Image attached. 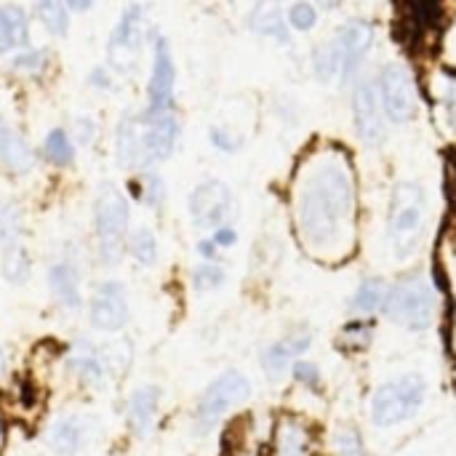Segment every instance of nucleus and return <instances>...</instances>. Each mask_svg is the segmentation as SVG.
I'll list each match as a JSON object with an SVG mask.
<instances>
[{"label": "nucleus", "instance_id": "f257e3e1", "mask_svg": "<svg viewBox=\"0 0 456 456\" xmlns=\"http://www.w3.org/2000/svg\"><path fill=\"white\" fill-rule=\"evenodd\" d=\"M289 230L310 262L342 267L361 248V176L355 155L337 139L310 142L286 179Z\"/></svg>", "mask_w": 456, "mask_h": 456}, {"label": "nucleus", "instance_id": "f03ea898", "mask_svg": "<svg viewBox=\"0 0 456 456\" xmlns=\"http://www.w3.org/2000/svg\"><path fill=\"white\" fill-rule=\"evenodd\" d=\"M134 227V203L120 182L104 179L91 195L88 259L99 270H115L126 262V235Z\"/></svg>", "mask_w": 456, "mask_h": 456}, {"label": "nucleus", "instance_id": "7ed1b4c3", "mask_svg": "<svg viewBox=\"0 0 456 456\" xmlns=\"http://www.w3.org/2000/svg\"><path fill=\"white\" fill-rule=\"evenodd\" d=\"M430 230V195L417 179H398L387 195L385 243L395 265H411Z\"/></svg>", "mask_w": 456, "mask_h": 456}, {"label": "nucleus", "instance_id": "20e7f679", "mask_svg": "<svg viewBox=\"0 0 456 456\" xmlns=\"http://www.w3.org/2000/svg\"><path fill=\"white\" fill-rule=\"evenodd\" d=\"M155 32V24L150 19V5L142 0H131L120 8L115 24L107 32L104 40V64L120 77H136L144 51L150 48V37Z\"/></svg>", "mask_w": 456, "mask_h": 456}, {"label": "nucleus", "instance_id": "39448f33", "mask_svg": "<svg viewBox=\"0 0 456 456\" xmlns=\"http://www.w3.org/2000/svg\"><path fill=\"white\" fill-rule=\"evenodd\" d=\"M430 385L419 371H406L385 379L369 395V422L377 430H395L422 414L428 406Z\"/></svg>", "mask_w": 456, "mask_h": 456}, {"label": "nucleus", "instance_id": "423d86ee", "mask_svg": "<svg viewBox=\"0 0 456 456\" xmlns=\"http://www.w3.org/2000/svg\"><path fill=\"white\" fill-rule=\"evenodd\" d=\"M382 315L403 331H411V334L430 331L438 318L436 281L419 270L401 275L395 283H390Z\"/></svg>", "mask_w": 456, "mask_h": 456}, {"label": "nucleus", "instance_id": "0eeeda50", "mask_svg": "<svg viewBox=\"0 0 456 456\" xmlns=\"http://www.w3.org/2000/svg\"><path fill=\"white\" fill-rule=\"evenodd\" d=\"M86 262H91L88 243L77 240H64L45 262V291L64 318H77L86 310Z\"/></svg>", "mask_w": 456, "mask_h": 456}, {"label": "nucleus", "instance_id": "6e6552de", "mask_svg": "<svg viewBox=\"0 0 456 456\" xmlns=\"http://www.w3.org/2000/svg\"><path fill=\"white\" fill-rule=\"evenodd\" d=\"M251 395H254V385L240 369H224L222 374H216L195 401V409L190 417L195 436L200 438L211 436L232 411L246 406Z\"/></svg>", "mask_w": 456, "mask_h": 456}, {"label": "nucleus", "instance_id": "1a4fd4ad", "mask_svg": "<svg viewBox=\"0 0 456 456\" xmlns=\"http://www.w3.org/2000/svg\"><path fill=\"white\" fill-rule=\"evenodd\" d=\"M184 214L190 227H195L198 232H211L219 224L238 222L240 203L230 182L219 176H203L187 190Z\"/></svg>", "mask_w": 456, "mask_h": 456}, {"label": "nucleus", "instance_id": "9d476101", "mask_svg": "<svg viewBox=\"0 0 456 456\" xmlns=\"http://www.w3.org/2000/svg\"><path fill=\"white\" fill-rule=\"evenodd\" d=\"M377 91L390 126H411L422 107V86L414 69L403 61H387L377 72Z\"/></svg>", "mask_w": 456, "mask_h": 456}, {"label": "nucleus", "instance_id": "9b49d317", "mask_svg": "<svg viewBox=\"0 0 456 456\" xmlns=\"http://www.w3.org/2000/svg\"><path fill=\"white\" fill-rule=\"evenodd\" d=\"M86 321L99 337L123 334L131 323V294L126 281L104 275L96 278L86 294Z\"/></svg>", "mask_w": 456, "mask_h": 456}, {"label": "nucleus", "instance_id": "f8f14e48", "mask_svg": "<svg viewBox=\"0 0 456 456\" xmlns=\"http://www.w3.org/2000/svg\"><path fill=\"white\" fill-rule=\"evenodd\" d=\"M150 67L144 80V107L150 110H174L176 104V88H179V69L171 37L155 27L150 37Z\"/></svg>", "mask_w": 456, "mask_h": 456}, {"label": "nucleus", "instance_id": "ddd939ff", "mask_svg": "<svg viewBox=\"0 0 456 456\" xmlns=\"http://www.w3.org/2000/svg\"><path fill=\"white\" fill-rule=\"evenodd\" d=\"M142 115V139L150 168H163L176 158L184 144V118L179 107L174 110H150L139 107Z\"/></svg>", "mask_w": 456, "mask_h": 456}, {"label": "nucleus", "instance_id": "4468645a", "mask_svg": "<svg viewBox=\"0 0 456 456\" xmlns=\"http://www.w3.org/2000/svg\"><path fill=\"white\" fill-rule=\"evenodd\" d=\"M56 366L83 393H99L112 382L102 358V347L94 337H75L72 342H67L59 350Z\"/></svg>", "mask_w": 456, "mask_h": 456}, {"label": "nucleus", "instance_id": "2eb2a0df", "mask_svg": "<svg viewBox=\"0 0 456 456\" xmlns=\"http://www.w3.org/2000/svg\"><path fill=\"white\" fill-rule=\"evenodd\" d=\"M37 142L27 134V128L0 110V174L8 182H27L40 171Z\"/></svg>", "mask_w": 456, "mask_h": 456}, {"label": "nucleus", "instance_id": "dca6fc26", "mask_svg": "<svg viewBox=\"0 0 456 456\" xmlns=\"http://www.w3.org/2000/svg\"><path fill=\"white\" fill-rule=\"evenodd\" d=\"M350 112H353V128L358 142L366 150H379L387 142V118L379 102V91H377V80L371 75H361L353 86H350Z\"/></svg>", "mask_w": 456, "mask_h": 456}, {"label": "nucleus", "instance_id": "f3484780", "mask_svg": "<svg viewBox=\"0 0 456 456\" xmlns=\"http://www.w3.org/2000/svg\"><path fill=\"white\" fill-rule=\"evenodd\" d=\"M99 436V419L91 411L64 409L45 422L43 441L53 456H80Z\"/></svg>", "mask_w": 456, "mask_h": 456}, {"label": "nucleus", "instance_id": "a211bd4d", "mask_svg": "<svg viewBox=\"0 0 456 456\" xmlns=\"http://www.w3.org/2000/svg\"><path fill=\"white\" fill-rule=\"evenodd\" d=\"M123 425L134 441H150L163 425V390L160 385L142 382L123 398Z\"/></svg>", "mask_w": 456, "mask_h": 456}, {"label": "nucleus", "instance_id": "6ab92c4d", "mask_svg": "<svg viewBox=\"0 0 456 456\" xmlns=\"http://www.w3.org/2000/svg\"><path fill=\"white\" fill-rule=\"evenodd\" d=\"M110 155H112V163L126 176L150 168L147 152H144V139H142V115H139V107L123 110L115 118L112 131H110Z\"/></svg>", "mask_w": 456, "mask_h": 456}, {"label": "nucleus", "instance_id": "aec40b11", "mask_svg": "<svg viewBox=\"0 0 456 456\" xmlns=\"http://www.w3.org/2000/svg\"><path fill=\"white\" fill-rule=\"evenodd\" d=\"M267 456H321V444L313 422L294 411L278 414L270 430Z\"/></svg>", "mask_w": 456, "mask_h": 456}, {"label": "nucleus", "instance_id": "412c9836", "mask_svg": "<svg viewBox=\"0 0 456 456\" xmlns=\"http://www.w3.org/2000/svg\"><path fill=\"white\" fill-rule=\"evenodd\" d=\"M334 43L342 53V69H345V86H353L361 72H363V64L374 48V40H377V27L369 21V19H347L334 35Z\"/></svg>", "mask_w": 456, "mask_h": 456}, {"label": "nucleus", "instance_id": "4be33fe9", "mask_svg": "<svg viewBox=\"0 0 456 456\" xmlns=\"http://www.w3.org/2000/svg\"><path fill=\"white\" fill-rule=\"evenodd\" d=\"M5 77L21 86H40L56 72V51L48 43H29L0 59Z\"/></svg>", "mask_w": 456, "mask_h": 456}, {"label": "nucleus", "instance_id": "5701e85b", "mask_svg": "<svg viewBox=\"0 0 456 456\" xmlns=\"http://www.w3.org/2000/svg\"><path fill=\"white\" fill-rule=\"evenodd\" d=\"M425 94L430 99L438 134L456 144V72L436 64L425 77Z\"/></svg>", "mask_w": 456, "mask_h": 456}, {"label": "nucleus", "instance_id": "b1692460", "mask_svg": "<svg viewBox=\"0 0 456 456\" xmlns=\"http://www.w3.org/2000/svg\"><path fill=\"white\" fill-rule=\"evenodd\" d=\"M310 347H313V331H307V329H294V331H289V334L273 339V342L262 350L259 366H262V371H265V377H267L270 382H281L283 377H289L294 361L305 358V355L310 353Z\"/></svg>", "mask_w": 456, "mask_h": 456}, {"label": "nucleus", "instance_id": "393cba45", "mask_svg": "<svg viewBox=\"0 0 456 456\" xmlns=\"http://www.w3.org/2000/svg\"><path fill=\"white\" fill-rule=\"evenodd\" d=\"M123 190L131 198L134 208H142L150 216L166 214L171 203V184L163 168H144L139 174H128L123 182Z\"/></svg>", "mask_w": 456, "mask_h": 456}, {"label": "nucleus", "instance_id": "a878e982", "mask_svg": "<svg viewBox=\"0 0 456 456\" xmlns=\"http://www.w3.org/2000/svg\"><path fill=\"white\" fill-rule=\"evenodd\" d=\"M37 155H40V166L48 168L51 174H72L83 152L75 144L67 123H53L43 131L37 142Z\"/></svg>", "mask_w": 456, "mask_h": 456}, {"label": "nucleus", "instance_id": "bb28decb", "mask_svg": "<svg viewBox=\"0 0 456 456\" xmlns=\"http://www.w3.org/2000/svg\"><path fill=\"white\" fill-rule=\"evenodd\" d=\"M246 27L251 35L270 40L275 45L294 43V32L286 21V8L281 5V0H256L246 16Z\"/></svg>", "mask_w": 456, "mask_h": 456}, {"label": "nucleus", "instance_id": "cd10ccee", "mask_svg": "<svg viewBox=\"0 0 456 456\" xmlns=\"http://www.w3.org/2000/svg\"><path fill=\"white\" fill-rule=\"evenodd\" d=\"M126 262L134 270L152 273L163 262V243L158 230L150 222H134V227L126 235Z\"/></svg>", "mask_w": 456, "mask_h": 456}, {"label": "nucleus", "instance_id": "c85d7f7f", "mask_svg": "<svg viewBox=\"0 0 456 456\" xmlns=\"http://www.w3.org/2000/svg\"><path fill=\"white\" fill-rule=\"evenodd\" d=\"M32 24L27 5L13 0L0 3V59L32 43Z\"/></svg>", "mask_w": 456, "mask_h": 456}, {"label": "nucleus", "instance_id": "c756f323", "mask_svg": "<svg viewBox=\"0 0 456 456\" xmlns=\"http://www.w3.org/2000/svg\"><path fill=\"white\" fill-rule=\"evenodd\" d=\"M35 270H37V259H35L29 240L0 248V281L5 286H11V289L29 286L35 278Z\"/></svg>", "mask_w": 456, "mask_h": 456}, {"label": "nucleus", "instance_id": "7c9ffc66", "mask_svg": "<svg viewBox=\"0 0 456 456\" xmlns=\"http://www.w3.org/2000/svg\"><path fill=\"white\" fill-rule=\"evenodd\" d=\"M390 283L379 275H366L355 286V291L347 299V315L350 318H377L385 310Z\"/></svg>", "mask_w": 456, "mask_h": 456}, {"label": "nucleus", "instance_id": "2f4dec72", "mask_svg": "<svg viewBox=\"0 0 456 456\" xmlns=\"http://www.w3.org/2000/svg\"><path fill=\"white\" fill-rule=\"evenodd\" d=\"M29 16L32 21L51 37V40H64L72 29V11L67 0H29Z\"/></svg>", "mask_w": 456, "mask_h": 456}, {"label": "nucleus", "instance_id": "473e14b6", "mask_svg": "<svg viewBox=\"0 0 456 456\" xmlns=\"http://www.w3.org/2000/svg\"><path fill=\"white\" fill-rule=\"evenodd\" d=\"M227 281H230V267L224 265V259H214V262L195 259L187 267V286L198 297H208V294L222 291L227 286Z\"/></svg>", "mask_w": 456, "mask_h": 456}, {"label": "nucleus", "instance_id": "72a5a7b5", "mask_svg": "<svg viewBox=\"0 0 456 456\" xmlns=\"http://www.w3.org/2000/svg\"><path fill=\"white\" fill-rule=\"evenodd\" d=\"M310 69L313 77L323 86H345V69H342V53L334 43V37L318 43L310 53Z\"/></svg>", "mask_w": 456, "mask_h": 456}, {"label": "nucleus", "instance_id": "f704fd0d", "mask_svg": "<svg viewBox=\"0 0 456 456\" xmlns=\"http://www.w3.org/2000/svg\"><path fill=\"white\" fill-rule=\"evenodd\" d=\"M99 347H102V358H104V366H107L112 382L115 379H123L131 371L134 361H136L134 339L126 337V334H112V337H104L99 342Z\"/></svg>", "mask_w": 456, "mask_h": 456}, {"label": "nucleus", "instance_id": "c9c22d12", "mask_svg": "<svg viewBox=\"0 0 456 456\" xmlns=\"http://www.w3.org/2000/svg\"><path fill=\"white\" fill-rule=\"evenodd\" d=\"M67 128L75 139V144L80 147V152H96L104 144V120L91 112V110H77L69 120Z\"/></svg>", "mask_w": 456, "mask_h": 456}, {"label": "nucleus", "instance_id": "e433bc0d", "mask_svg": "<svg viewBox=\"0 0 456 456\" xmlns=\"http://www.w3.org/2000/svg\"><path fill=\"white\" fill-rule=\"evenodd\" d=\"M27 240V208L16 198H0V248Z\"/></svg>", "mask_w": 456, "mask_h": 456}, {"label": "nucleus", "instance_id": "4c0bfd02", "mask_svg": "<svg viewBox=\"0 0 456 456\" xmlns=\"http://www.w3.org/2000/svg\"><path fill=\"white\" fill-rule=\"evenodd\" d=\"M206 142L208 147L216 152V155H224V158H235L246 150L248 139L240 128L230 126V123H211L206 128Z\"/></svg>", "mask_w": 456, "mask_h": 456}, {"label": "nucleus", "instance_id": "58836bf2", "mask_svg": "<svg viewBox=\"0 0 456 456\" xmlns=\"http://www.w3.org/2000/svg\"><path fill=\"white\" fill-rule=\"evenodd\" d=\"M374 337H377L374 318H350L339 331V347L347 353H363L371 347Z\"/></svg>", "mask_w": 456, "mask_h": 456}, {"label": "nucleus", "instance_id": "ea45409f", "mask_svg": "<svg viewBox=\"0 0 456 456\" xmlns=\"http://www.w3.org/2000/svg\"><path fill=\"white\" fill-rule=\"evenodd\" d=\"M286 21L291 27V32L307 35L318 27L321 21V8L313 0H291L286 8Z\"/></svg>", "mask_w": 456, "mask_h": 456}, {"label": "nucleus", "instance_id": "a19ab883", "mask_svg": "<svg viewBox=\"0 0 456 456\" xmlns=\"http://www.w3.org/2000/svg\"><path fill=\"white\" fill-rule=\"evenodd\" d=\"M436 61L444 69L456 72V11L441 24V29H438V37H436Z\"/></svg>", "mask_w": 456, "mask_h": 456}, {"label": "nucleus", "instance_id": "79ce46f5", "mask_svg": "<svg viewBox=\"0 0 456 456\" xmlns=\"http://www.w3.org/2000/svg\"><path fill=\"white\" fill-rule=\"evenodd\" d=\"M331 446L337 456H366L363 436L355 425H339L331 436Z\"/></svg>", "mask_w": 456, "mask_h": 456}, {"label": "nucleus", "instance_id": "37998d69", "mask_svg": "<svg viewBox=\"0 0 456 456\" xmlns=\"http://www.w3.org/2000/svg\"><path fill=\"white\" fill-rule=\"evenodd\" d=\"M291 382L302 390H310V393H318L321 385H323V371L315 361H307V358H299L294 361L291 371H289Z\"/></svg>", "mask_w": 456, "mask_h": 456}, {"label": "nucleus", "instance_id": "c03bdc74", "mask_svg": "<svg viewBox=\"0 0 456 456\" xmlns=\"http://www.w3.org/2000/svg\"><path fill=\"white\" fill-rule=\"evenodd\" d=\"M118 83H120V77H118L104 61L94 64V67L86 72V88H88L91 94H96V96H110V94H115V91H118Z\"/></svg>", "mask_w": 456, "mask_h": 456}, {"label": "nucleus", "instance_id": "a18cd8bd", "mask_svg": "<svg viewBox=\"0 0 456 456\" xmlns=\"http://www.w3.org/2000/svg\"><path fill=\"white\" fill-rule=\"evenodd\" d=\"M208 235H211V240L219 246V251H222V254L235 251V248H238V243H240V230H238V224H235V222L219 224V227H214Z\"/></svg>", "mask_w": 456, "mask_h": 456}, {"label": "nucleus", "instance_id": "49530a36", "mask_svg": "<svg viewBox=\"0 0 456 456\" xmlns=\"http://www.w3.org/2000/svg\"><path fill=\"white\" fill-rule=\"evenodd\" d=\"M192 254L195 259H203V262H214V259H224V254L219 251V246L211 240L208 232H200L192 243Z\"/></svg>", "mask_w": 456, "mask_h": 456}, {"label": "nucleus", "instance_id": "de8ad7c7", "mask_svg": "<svg viewBox=\"0 0 456 456\" xmlns=\"http://www.w3.org/2000/svg\"><path fill=\"white\" fill-rule=\"evenodd\" d=\"M8 438H11V409H8V401L0 395V456H5Z\"/></svg>", "mask_w": 456, "mask_h": 456}, {"label": "nucleus", "instance_id": "09e8293b", "mask_svg": "<svg viewBox=\"0 0 456 456\" xmlns=\"http://www.w3.org/2000/svg\"><path fill=\"white\" fill-rule=\"evenodd\" d=\"M67 5H69V11L75 16H83V13H88L96 5V0H67Z\"/></svg>", "mask_w": 456, "mask_h": 456}, {"label": "nucleus", "instance_id": "8fccbe9b", "mask_svg": "<svg viewBox=\"0 0 456 456\" xmlns=\"http://www.w3.org/2000/svg\"><path fill=\"white\" fill-rule=\"evenodd\" d=\"M8 369H11V353H8V345L0 339V379H5Z\"/></svg>", "mask_w": 456, "mask_h": 456}, {"label": "nucleus", "instance_id": "3c124183", "mask_svg": "<svg viewBox=\"0 0 456 456\" xmlns=\"http://www.w3.org/2000/svg\"><path fill=\"white\" fill-rule=\"evenodd\" d=\"M318 8H323V11H337V8H342V3L345 0H313Z\"/></svg>", "mask_w": 456, "mask_h": 456}, {"label": "nucleus", "instance_id": "603ef678", "mask_svg": "<svg viewBox=\"0 0 456 456\" xmlns=\"http://www.w3.org/2000/svg\"><path fill=\"white\" fill-rule=\"evenodd\" d=\"M281 3H283V0H281Z\"/></svg>", "mask_w": 456, "mask_h": 456}]
</instances>
